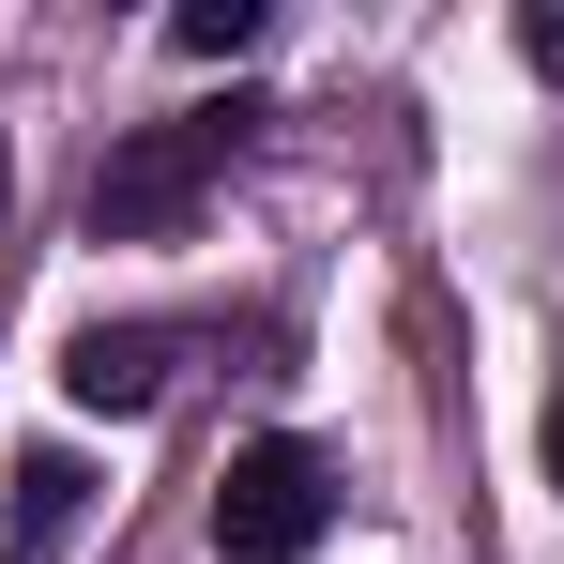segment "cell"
<instances>
[{"mask_svg":"<svg viewBox=\"0 0 564 564\" xmlns=\"http://www.w3.org/2000/svg\"><path fill=\"white\" fill-rule=\"evenodd\" d=\"M229 153H245V107H184V122H138L122 153L93 169V229L107 245H153V229H184L198 198L229 184Z\"/></svg>","mask_w":564,"mask_h":564,"instance_id":"1","label":"cell"},{"mask_svg":"<svg viewBox=\"0 0 564 564\" xmlns=\"http://www.w3.org/2000/svg\"><path fill=\"white\" fill-rule=\"evenodd\" d=\"M321 519H336L321 443H245L229 488H214V550H229V564H305V550H321Z\"/></svg>","mask_w":564,"mask_h":564,"instance_id":"2","label":"cell"},{"mask_svg":"<svg viewBox=\"0 0 564 564\" xmlns=\"http://www.w3.org/2000/svg\"><path fill=\"white\" fill-rule=\"evenodd\" d=\"M77 534H93V458H77V443H31V458L0 473V550H15V564H62Z\"/></svg>","mask_w":564,"mask_h":564,"instance_id":"3","label":"cell"},{"mask_svg":"<svg viewBox=\"0 0 564 564\" xmlns=\"http://www.w3.org/2000/svg\"><path fill=\"white\" fill-rule=\"evenodd\" d=\"M62 397H77V412H153V397H169V336H153V321H93V336L62 351Z\"/></svg>","mask_w":564,"mask_h":564,"instance_id":"4","label":"cell"},{"mask_svg":"<svg viewBox=\"0 0 564 564\" xmlns=\"http://www.w3.org/2000/svg\"><path fill=\"white\" fill-rule=\"evenodd\" d=\"M169 31H184L198 62H245V46H260V0H184Z\"/></svg>","mask_w":564,"mask_h":564,"instance_id":"5","label":"cell"},{"mask_svg":"<svg viewBox=\"0 0 564 564\" xmlns=\"http://www.w3.org/2000/svg\"><path fill=\"white\" fill-rule=\"evenodd\" d=\"M519 46H534V77H564V0H534V15H519Z\"/></svg>","mask_w":564,"mask_h":564,"instance_id":"6","label":"cell"},{"mask_svg":"<svg viewBox=\"0 0 564 564\" xmlns=\"http://www.w3.org/2000/svg\"><path fill=\"white\" fill-rule=\"evenodd\" d=\"M550 488H564V397H550Z\"/></svg>","mask_w":564,"mask_h":564,"instance_id":"7","label":"cell"},{"mask_svg":"<svg viewBox=\"0 0 564 564\" xmlns=\"http://www.w3.org/2000/svg\"><path fill=\"white\" fill-rule=\"evenodd\" d=\"M0 198H15V153H0Z\"/></svg>","mask_w":564,"mask_h":564,"instance_id":"8","label":"cell"}]
</instances>
